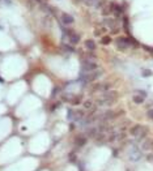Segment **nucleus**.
<instances>
[{"label": "nucleus", "instance_id": "14", "mask_svg": "<svg viewBox=\"0 0 153 171\" xmlns=\"http://www.w3.org/2000/svg\"><path fill=\"white\" fill-rule=\"evenodd\" d=\"M132 99H134L135 103H143V102H144V97L140 95V94H135Z\"/></svg>", "mask_w": 153, "mask_h": 171}, {"label": "nucleus", "instance_id": "12", "mask_svg": "<svg viewBox=\"0 0 153 171\" xmlns=\"http://www.w3.org/2000/svg\"><path fill=\"white\" fill-rule=\"evenodd\" d=\"M83 102V97L81 95H76V97H72V99H71V103L72 105H80V103Z\"/></svg>", "mask_w": 153, "mask_h": 171}, {"label": "nucleus", "instance_id": "5", "mask_svg": "<svg viewBox=\"0 0 153 171\" xmlns=\"http://www.w3.org/2000/svg\"><path fill=\"white\" fill-rule=\"evenodd\" d=\"M128 157H130V159H131V161L136 162V161H139V159L141 158V152L138 149V148H136V146H134V148L130 150Z\"/></svg>", "mask_w": 153, "mask_h": 171}, {"label": "nucleus", "instance_id": "1", "mask_svg": "<svg viewBox=\"0 0 153 171\" xmlns=\"http://www.w3.org/2000/svg\"><path fill=\"white\" fill-rule=\"evenodd\" d=\"M130 133L138 139V140H143L144 137L147 136L148 133V128L147 127H143V125H134V127L130 129Z\"/></svg>", "mask_w": 153, "mask_h": 171}, {"label": "nucleus", "instance_id": "13", "mask_svg": "<svg viewBox=\"0 0 153 171\" xmlns=\"http://www.w3.org/2000/svg\"><path fill=\"white\" fill-rule=\"evenodd\" d=\"M143 150H152V140H145L143 142Z\"/></svg>", "mask_w": 153, "mask_h": 171}, {"label": "nucleus", "instance_id": "20", "mask_svg": "<svg viewBox=\"0 0 153 171\" xmlns=\"http://www.w3.org/2000/svg\"><path fill=\"white\" fill-rule=\"evenodd\" d=\"M59 106H60V103H55V105H54V106L51 107V110H56V109L59 107Z\"/></svg>", "mask_w": 153, "mask_h": 171}, {"label": "nucleus", "instance_id": "23", "mask_svg": "<svg viewBox=\"0 0 153 171\" xmlns=\"http://www.w3.org/2000/svg\"><path fill=\"white\" fill-rule=\"evenodd\" d=\"M0 81H1V78H0Z\"/></svg>", "mask_w": 153, "mask_h": 171}, {"label": "nucleus", "instance_id": "7", "mask_svg": "<svg viewBox=\"0 0 153 171\" xmlns=\"http://www.w3.org/2000/svg\"><path fill=\"white\" fill-rule=\"evenodd\" d=\"M60 20H61V22L64 24V25H72L73 24V17L71 15H67V13H61V16H60Z\"/></svg>", "mask_w": 153, "mask_h": 171}, {"label": "nucleus", "instance_id": "8", "mask_svg": "<svg viewBox=\"0 0 153 171\" xmlns=\"http://www.w3.org/2000/svg\"><path fill=\"white\" fill-rule=\"evenodd\" d=\"M86 141H88V140H86V136H85V135H84V136L81 135V136H77L76 139H75L73 144L76 146H79V148H83V146L86 144Z\"/></svg>", "mask_w": 153, "mask_h": 171}, {"label": "nucleus", "instance_id": "16", "mask_svg": "<svg viewBox=\"0 0 153 171\" xmlns=\"http://www.w3.org/2000/svg\"><path fill=\"white\" fill-rule=\"evenodd\" d=\"M86 5H96V4L100 1V0H83Z\"/></svg>", "mask_w": 153, "mask_h": 171}, {"label": "nucleus", "instance_id": "18", "mask_svg": "<svg viewBox=\"0 0 153 171\" xmlns=\"http://www.w3.org/2000/svg\"><path fill=\"white\" fill-rule=\"evenodd\" d=\"M147 115H148V118H149L150 120H153V109L148 110V112H147Z\"/></svg>", "mask_w": 153, "mask_h": 171}, {"label": "nucleus", "instance_id": "19", "mask_svg": "<svg viewBox=\"0 0 153 171\" xmlns=\"http://www.w3.org/2000/svg\"><path fill=\"white\" fill-rule=\"evenodd\" d=\"M152 75V71H149V69H144L143 71V76H150Z\"/></svg>", "mask_w": 153, "mask_h": 171}, {"label": "nucleus", "instance_id": "21", "mask_svg": "<svg viewBox=\"0 0 153 171\" xmlns=\"http://www.w3.org/2000/svg\"><path fill=\"white\" fill-rule=\"evenodd\" d=\"M38 3H42V4H46V0H38Z\"/></svg>", "mask_w": 153, "mask_h": 171}, {"label": "nucleus", "instance_id": "9", "mask_svg": "<svg viewBox=\"0 0 153 171\" xmlns=\"http://www.w3.org/2000/svg\"><path fill=\"white\" fill-rule=\"evenodd\" d=\"M69 42L72 44H77L80 42V35L76 33H69Z\"/></svg>", "mask_w": 153, "mask_h": 171}, {"label": "nucleus", "instance_id": "6", "mask_svg": "<svg viewBox=\"0 0 153 171\" xmlns=\"http://www.w3.org/2000/svg\"><path fill=\"white\" fill-rule=\"evenodd\" d=\"M85 135L88 137H97L98 135H100V129H98V127H89L88 129H85Z\"/></svg>", "mask_w": 153, "mask_h": 171}, {"label": "nucleus", "instance_id": "4", "mask_svg": "<svg viewBox=\"0 0 153 171\" xmlns=\"http://www.w3.org/2000/svg\"><path fill=\"white\" fill-rule=\"evenodd\" d=\"M81 69H83V73H88V72L98 69V64L96 62H83Z\"/></svg>", "mask_w": 153, "mask_h": 171}, {"label": "nucleus", "instance_id": "15", "mask_svg": "<svg viewBox=\"0 0 153 171\" xmlns=\"http://www.w3.org/2000/svg\"><path fill=\"white\" fill-rule=\"evenodd\" d=\"M110 42H111V38L109 37V35H104V37H102V39H101L102 44H109Z\"/></svg>", "mask_w": 153, "mask_h": 171}, {"label": "nucleus", "instance_id": "22", "mask_svg": "<svg viewBox=\"0 0 153 171\" xmlns=\"http://www.w3.org/2000/svg\"><path fill=\"white\" fill-rule=\"evenodd\" d=\"M152 150H153V140H152Z\"/></svg>", "mask_w": 153, "mask_h": 171}, {"label": "nucleus", "instance_id": "3", "mask_svg": "<svg viewBox=\"0 0 153 171\" xmlns=\"http://www.w3.org/2000/svg\"><path fill=\"white\" fill-rule=\"evenodd\" d=\"M104 75V72L101 69H96V71L88 72V73H81V80L85 81V82H92V81H96Z\"/></svg>", "mask_w": 153, "mask_h": 171}, {"label": "nucleus", "instance_id": "11", "mask_svg": "<svg viewBox=\"0 0 153 171\" xmlns=\"http://www.w3.org/2000/svg\"><path fill=\"white\" fill-rule=\"evenodd\" d=\"M105 33H106V28H105V26H98V28L94 29V34L98 35V37L105 35Z\"/></svg>", "mask_w": 153, "mask_h": 171}, {"label": "nucleus", "instance_id": "17", "mask_svg": "<svg viewBox=\"0 0 153 171\" xmlns=\"http://www.w3.org/2000/svg\"><path fill=\"white\" fill-rule=\"evenodd\" d=\"M124 29L127 31V34H128L130 31H128V20H127V17H124Z\"/></svg>", "mask_w": 153, "mask_h": 171}, {"label": "nucleus", "instance_id": "10", "mask_svg": "<svg viewBox=\"0 0 153 171\" xmlns=\"http://www.w3.org/2000/svg\"><path fill=\"white\" fill-rule=\"evenodd\" d=\"M84 44H85V47L88 48V50H96V43H94V40H92V39H86L85 42H84Z\"/></svg>", "mask_w": 153, "mask_h": 171}, {"label": "nucleus", "instance_id": "2", "mask_svg": "<svg viewBox=\"0 0 153 171\" xmlns=\"http://www.w3.org/2000/svg\"><path fill=\"white\" fill-rule=\"evenodd\" d=\"M115 43H116V47H118L119 50H126V48H128V47L132 46V44H138V42L134 40L132 38L119 37V38H116Z\"/></svg>", "mask_w": 153, "mask_h": 171}]
</instances>
